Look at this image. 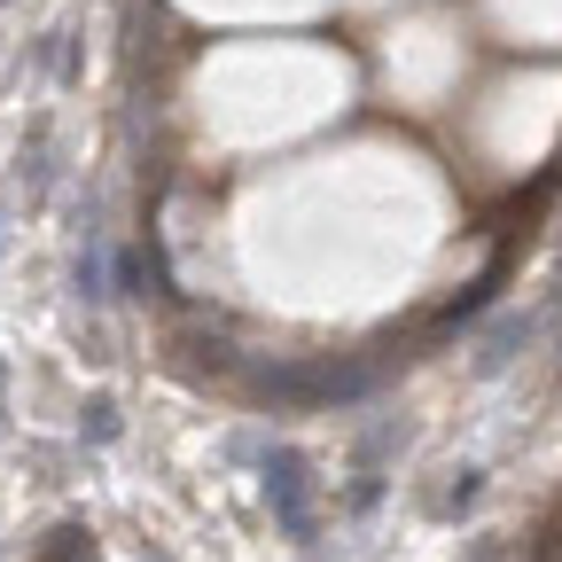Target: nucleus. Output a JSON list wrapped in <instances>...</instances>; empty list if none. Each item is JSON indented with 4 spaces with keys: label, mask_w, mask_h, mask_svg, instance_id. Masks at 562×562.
Here are the masks:
<instances>
[{
    "label": "nucleus",
    "mask_w": 562,
    "mask_h": 562,
    "mask_svg": "<svg viewBox=\"0 0 562 562\" xmlns=\"http://www.w3.org/2000/svg\"><path fill=\"white\" fill-rule=\"evenodd\" d=\"M250 383L281 406H351V398H368L383 383V368H368V360H321V368L273 360V368H250Z\"/></svg>",
    "instance_id": "1"
},
{
    "label": "nucleus",
    "mask_w": 562,
    "mask_h": 562,
    "mask_svg": "<svg viewBox=\"0 0 562 562\" xmlns=\"http://www.w3.org/2000/svg\"><path fill=\"white\" fill-rule=\"evenodd\" d=\"M266 501H273V516H281L290 539H313V484H305L297 453H266Z\"/></svg>",
    "instance_id": "2"
},
{
    "label": "nucleus",
    "mask_w": 562,
    "mask_h": 562,
    "mask_svg": "<svg viewBox=\"0 0 562 562\" xmlns=\"http://www.w3.org/2000/svg\"><path fill=\"white\" fill-rule=\"evenodd\" d=\"M531 328H539V321H531V313H508V321H501V328H492V336H484V344H476V375H501V368H508V360H516V344H531Z\"/></svg>",
    "instance_id": "3"
},
{
    "label": "nucleus",
    "mask_w": 562,
    "mask_h": 562,
    "mask_svg": "<svg viewBox=\"0 0 562 562\" xmlns=\"http://www.w3.org/2000/svg\"><path fill=\"white\" fill-rule=\"evenodd\" d=\"M40 562H94V539H87L79 524H63V531H55V547H47Z\"/></svg>",
    "instance_id": "4"
},
{
    "label": "nucleus",
    "mask_w": 562,
    "mask_h": 562,
    "mask_svg": "<svg viewBox=\"0 0 562 562\" xmlns=\"http://www.w3.org/2000/svg\"><path fill=\"white\" fill-rule=\"evenodd\" d=\"M87 430H94V438H110V430H117V406H110V398H94V406H87Z\"/></svg>",
    "instance_id": "5"
},
{
    "label": "nucleus",
    "mask_w": 562,
    "mask_h": 562,
    "mask_svg": "<svg viewBox=\"0 0 562 562\" xmlns=\"http://www.w3.org/2000/svg\"><path fill=\"white\" fill-rule=\"evenodd\" d=\"M0 9H9V0H0Z\"/></svg>",
    "instance_id": "6"
}]
</instances>
